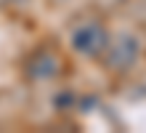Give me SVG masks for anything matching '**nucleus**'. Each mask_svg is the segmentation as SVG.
<instances>
[{
	"label": "nucleus",
	"instance_id": "1",
	"mask_svg": "<svg viewBox=\"0 0 146 133\" xmlns=\"http://www.w3.org/2000/svg\"><path fill=\"white\" fill-rule=\"evenodd\" d=\"M74 45L85 51V53H98L101 48L106 45V35L98 24H85L80 32L74 35Z\"/></svg>",
	"mask_w": 146,
	"mask_h": 133
}]
</instances>
